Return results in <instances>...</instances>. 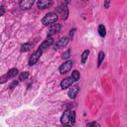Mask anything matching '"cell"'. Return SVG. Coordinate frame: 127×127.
<instances>
[{
	"instance_id": "obj_1",
	"label": "cell",
	"mask_w": 127,
	"mask_h": 127,
	"mask_svg": "<svg viewBox=\"0 0 127 127\" xmlns=\"http://www.w3.org/2000/svg\"><path fill=\"white\" fill-rule=\"evenodd\" d=\"M57 20H58V14H57V13H54V12H50V13L46 14V15L43 17L42 23H43L45 26H48V25L54 24Z\"/></svg>"
},
{
	"instance_id": "obj_2",
	"label": "cell",
	"mask_w": 127,
	"mask_h": 127,
	"mask_svg": "<svg viewBox=\"0 0 127 127\" xmlns=\"http://www.w3.org/2000/svg\"><path fill=\"white\" fill-rule=\"evenodd\" d=\"M72 64H73V63H72V61H70V60H66L61 66H60V68H59V70H60V73H62V74H64V73H66V72H68L70 69H71V67H72Z\"/></svg>"
},
{
	"instance_id": "obj_11",
	"label": "cell",
	"mask_w": 127,
	"mask_h": 127,
	"mask_svg": "<svg viewBox=\"0 0 127 127\" xmlns=\"http://www.w3.org/2000/svg\"><path fill=\"white\" fill-rule=\"evenodd\" d=\"M34 2H35V0H20V7L23 10L30 9L33 6Z\"/></svg>"
},
{
	"instance_id": "obj_22",
	"label": "cell",
	"mask_w": 127,
	"mask_h": 127,
	"mask_svg": "<svg viewBox=\"0 0 127 127\" xmlns=\"http://www.w3.org/2000/svg\"><path fill=\"white\" fill-rule=\"evenodd\" d=\"M18 83H19V81H17V80H14V81H13V82L10 84V86H9V87H10V89H13L15 86H17V85H18Z\"/></svg>"
},
{
	"instance_id": "obj_21",
	"label": "cell",
	"mask_w": 127,
	"mask_h": 127,
	"mask_svg": "<svg viewBox=\"0 0 127 127\" xmlns=\"http://www.w3.org/2000/svg\"><path fill=\"white\" fill-rule=\"evenodd\" d=\"M69 56H70V50H67V51H65V52L64 53V55H63V58H64V60H68Z\"/></svg>"
},
{
	"instance_id": "obj_25",
	"label": "cell",
	"mask_w": 127,
	"mask_h": 127,
	"mask_svg": "<svg viewBox=\"0 0 127 127\" xmlns=\"http://www.w3.org/2000/svg\"><path fill=\"white\" fill-rule=\"evenodd\" d=\"M99 124L97 122H90V123H87V126H98Z\"/></svg>"
},
{
	"instance_id": "obj_7",
	"label": "cell",
	"mask_w": 127,
	"mask_h": 127,
	"mask_svg": "<svg viewBox=\"0 0 127 127\" xmlns=\"http://www.w3.org/2000/svg\"><path fill=\"white\" fill-rule=\"evenodd\" d=\"M18 69L17 68H15V67H13V68H11V69H9V71L5 74V75H3L2 76V78H1V83H4L5 82V78H11V77H14V76H16L17 74H18Z\"/></svg>"
},
{
	"instance_id": "obj_3",
	"label": "cell",
	"mask_w": 127,
	"mask_h": 127,
	"mask_svg": "<svg viewBox=\"0 0 127 127\" xmlns=\"http://www.w3.org/2000/svg\"><path fill=\"white\" fill-rule=\"evenodd\" d=\"M42 54H43V50L38 49V50H37V51L30 57V59H29V65H34V64L40 60Z\"/></svg>"
},
{
	"instance_id": "obj_10",
	"label": "cell",
	"mask_w": 127,
	"mask_h": 127,
	"mask_svg": "<svg viewBox=\"0 0 127 127\" xmlns=\"http://www.w3.org/2000/svg\"><path fill=\"white\" fill-rule=\"evenodd\" d=\"M78 91H79V86H78L77 84H74V85H72V86L69 88L67 94H68V96H69L71 99H73V98H75V96L77 95Z\"/></svg>"
},
{
	"instance_id": "obj_12",
	"label": "cell",
	"mask_w": 127,
	"mask_h": 127,
	"mask_svg": "<svg viewBox=\"0 0 127 127\" xmlns=\"http://www.w3.org/2000/svg\"><path fill=\"white\" fill-rule=\"evenodd\" d=\"M53 3V0H38V8L40 9H46L49 8Z\"/></svg>"
},
{
	"instance_id": "obj_17",
	"label": "cell",
	"mask_w": 127,
	"mask_h": 127,
	"mask_svg": "<svg viewBox=\"0 0 127 127\" xmlns=\"http://www.w3.org/2000/svg\"><path fill=\"white\" fill-rule=\"evenodd\" d=\"M88 55H89V51H88V50L83 51V53L81 54V64H85V62H86V60H87Z\"/></svg>"
},
{
	"instance_id": "obj_16",
	"label": "cell",
	"mask_w": 127,
	"mask_h": 127,
	"mask_svg": "<svg viewBox=\"0 0 127 127\" xmlns=\"http://www.w3.org/2000/svg\"><path fill=\"white\" fill-rule=\"evenodd\" d=\"M31 48H32V45L29 44V43H26V44H23V45L21 46V49H20V50H21L22 53H24V52H28V51H30Z\"/></svg>"
},
{
	"instance_id": "obj_6",
	"label": "cell",
	"mask_w": 127,
	"mask_h": 127,
	"mask_svg": "<svg viewBox=\"0 0 127 127\" xmlns=\"http://www.w3.org/2000/svg\"><path fill=\"white\" fill-rule=\"evenodd\" d=\"M69 42V37H63L61 38L56 44H54V49H61L64 48Z\"/></svg>"
},
{
	"instance_id": "obj_5",
	"label": "cell",
	"mask_w": 127,
	"mask_h": 127,
	"mask_svg": "<svg viewBox=\"0 0 127 127\" xmlns=\"http://www.w3.org/2000/svg\"><path fill=\"white\" fill-rule=\"evenodd\" d=\"M56 10H57V12L61 15L62 19L65 20V19L67 18V16H68V9H67V7H66V5H65V4H63V5L59 6Z\"/></svg>"
},
{
	"instance_id": "obj_20",
	"label": "cell",
	"mask_w": 127,
	"mask_h": 127,
	"mask_svg": "<svg viewBox=\"0 0 127 127\" xmlns=\"http://www.w3.org/2000/svg\"><path fill=\"white\" fill-rule=\"evenodd\" d=\"M75 122V112L74 111H71V114H70V123L71 125H73Z\"/></svg>"
},
{
	"instance_id": "obj_8",
	"label": "cell",
	"mask_w": 127,
	"mask_h": 127,
	"mask_svg": "<svg viewBox=\"0 0 127 127\" xmlns=\"http://www.w3.org/2000/svg\"><path fill=\"white\" fill-rule=\"evenodd\" d=\"M73 81H74V80H73V78H72L71 76L65 77L64 79H63V80L61 81V88H62V89H65V88L71 86V84H72Z\"/></svg>"
},
{
	"instance_id": "obj_15",
	"label": "cell",
	"mask_w": 127,
	"mask_h": 127,
	"mask_svg": "<svg viewBox=\"0 0 127 127\" xmlns=\"http://www.w3.org/2000/svg\"><path fill=\"white\" fill-rule=\"evenodd\" d=\"M104 57H105V54H104V52L100 51V52L98 53V59H97V66H100L101 63H102V62H103V60H104Z\"/></svg>"
},
{
	"instance_id": "obj_14",
	"label": "cell",
	"mask_w": 127,
	"mask_h": 127,
	"mask_svg": "<svg viewBox=\"0 0 127 127\" xmlns=\"http://www.w3.org/2000/svg\"><path fill=\"white\" fill-rule=\"evenodd\" d=\"M98 34L100 35V37H105L106 36V29H105L104 25L100 24L98 26Z\"/></svg>"
},
{
	"instance_id": "obj_9",
	"label": "cell",
	"mask_w": 127,
	"mask_h": 127,
	"mask_svg": "<svg viewBox=\"0 0 127 127\" xmlns=\"http://www.w3.org/2000/svg\"><path fill=\"white\" fill-rule=\"evenodd\" d=\"M54 44V39L52 38V36H48L47 37V39L41 44V46H40V48L39 49H41V50H46L48 47H50V46H52Z\"/></svg>"
},
{
	"instance_id": "obj_13",
	"label": "cell",
	"mask_w": 127,
	"mask_h": 127,
	"mask_svg": "<svg viewBox=\"0 0 127 127\" xmlns=\"http://www.w3.org/2000/svg\"><path fill=\"white\" fill-rule=\"evenodd\" d=\"M61 30V25L60 24H53L51 26V28L49 29V32H48V36H52L56 33H59Z\"/></svg>"
},
{
	"instance_id": "obj_27",
	"label": "cell",
	"mask_w": 127,
	"mask_h": 127,
	"mask_svg": "<svg viewBox=\"0 0 127 127\" xmlns=\"http://www.w3.org/2000/svg\"><path fill=\"white\" fill-rule=\"evenodd\" d=\"M68 2H69V0H65V5H67V4H68Z\"/></svg>"
},
{
	"instance_id": "obj_19",
	"label": "cell",
	"mask_w": 127,
	"mask_h": 127,
	"mask_svg": "<svg viewBox=\"0 0 127 127\" xmlns=\"http://www.w3.org/2000/svg\"><path fill=\"white\" fill-rule=\"evenodd\" d=\"M71 77L73 78L74 81H77V80L79 79V77H80L79 71H77V70H73V71L71 72Z\"/></svg>"
},
{
	"instance_id": "obj_4",
	"label": "cell",
	"mask_w": 127,
	"mask_h": 127,
	"mask_svg": "<svg viewBox=\"0 0 127 127\" xmlns=\"http://www.w3.org/2000/svg\"><path fill=\"white\" fill-rule=\"evenodd\" d=\"M70 114H71V109H65L61 117V123L63 125H67L70 123Z\"/></svg>"
},
{
	"instance_id": "obj_18",
	"label": "cell",
	"mask_w": 127,
	"mask_h": 127,
	"mask_svg": "<svg viewBox=\"0 0 127 127\" xmlns=\"http://www.w3.org/2000/svg\"><path fill=\"white\" fill-rule=\"evenodd\" d=\"M28 76H29V72H28V71H23L22 73H20V74H19V80L23 81V80L27 79V78H28Z\"/></svg>"
},
{
	"instance_id": "obj_24",
	"label": "cell",
	"mask_w": 127,
	"mask_h": 127,
	"mask_svg": "<svg viewBox=\"0 0 127 127\" xmlns=\"http://www.w3.org/2000/svg\"><path fill=\"white\" fill-rule=\"evenodd\" d=\"M74 32H75V28H73V29H71V30L69 31V39H72Z\"/></svg>"
},
{
	"instance_id": "obj_26",
	"label": "cell",
	"mask_w": 127,
	"mask_h": 127,
	"mask_svg": "<svg viewBox=\"0 0 127 127\" xmlns=\"http://www.w3.org/2000/svg\"><path fill=\"white\" fill-rule=\"evenodd\" d=\"M4 15V7L3 5H1V13H0V16H3Z\"/></svg>"
},
{
	"instance_id": "obj_23",
	"label": "cell",
	"mask_w": 127,
	"mask_h": 127,
	"mask_svg": "<svg viewBox=\"0 0 127 127\" xmlns=\"http://www.w3.org/2000/svg\"><path fill=\"white\" fill-rule=\"evenodd\" d=\"M110 1H111V0H104V4H103V6H104L105 9H108V8H109Z\"/></svg>"
}]
</instances>
